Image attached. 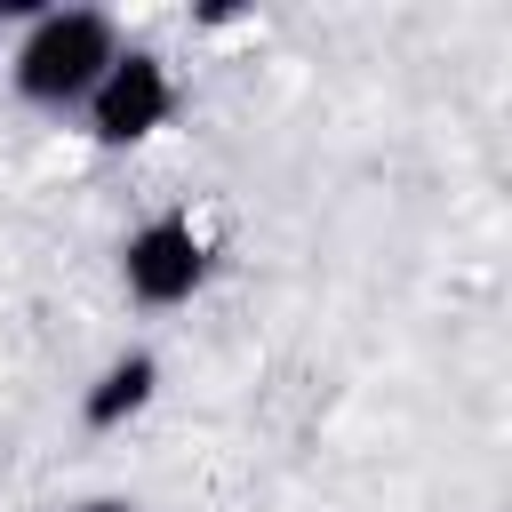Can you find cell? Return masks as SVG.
<instances>
[{"instance_id": "cell-1", "label": "cell", "mask_w": 512, "mask_h": 512, "mask_svg": "<svg viewBox=\"0 0 512 512\" xmlns=\"http://www.w3.org/2000/svg\"><path fill=\"white\" fill-rule=\"evenodd\" d=\"M112 64H120V32H112L104 8H40V16H24V40L8 56L16 96L40 104V112L88 104Z\"/></svg>"}, {"instance_id": "cell-2", "label": "cell", "mask_w": 512, "mask_h": 512, "mask_svg": "<svg viewBox=\"0 0 512 512\" xmlns=\"http://www.w3.org/2000/svg\"><path fill=\"white\" fill-rule=\"evenodd\" d=\"M168 112H176V80H168V64H160L152 48H120V64H112V72L96 80V96H88L96 144H144Z\"/></svg>"}, {"instance_id": "cell-3", "label": "cell", "mask_w": 512, "mask_h": 512, "mask_svg": "<svg viewBox=\"0 0 512 512\" xmlns=\"http://www.w3.org/2000/svg\"><path fill=\"white\" fill-rule=\"evenodd\" d=\"M120 280H128L136 304H184V296L208 280V248H200V232H192L184 216H152V224L128 232Z\"/></svg>"}, {"instance_id": "cell-4", "label": "cell", "mask_w": 512, "mask_h": 512, "mask_svg": "<svg viewBox=\"0 0 512 512\" xmlns=\"http://www.w3.org/2000/svg\"><path fill=\"white\" fill-rule=\"evenodd\" d=\"M152 392H160V360H152V352H120V360L80 392V416H88V432H112V424H128Z\"/></svg>"}, {"instance_id": "cell-5", "label": "cell", "mask_w": 512, "mask_h": 512, "mask_svg": "<svg viewBox=\"0 0 512 512\" xmlns=\"http://www.w3.org/2000/svg\"><path fill=\"white\" fill-rule=\"evenodd\" d=\"M8 24H24V8H16V0H0V40H8Z\"/></svg>"}, {"instance_id": "cell-6", "label": "cell", "mask_w": 512, "mask_h": 512, "mask_svg": "<svg viewBox=\"0 0 512 512\" xmlns=\"http://www.w3.org/2000/svg\"><path fill=\"white\" fill-rule=\"evenodd\" d=\"M80 512H136V504H120V496H96V504H80Z\"/></svg>"}]
</instances>
